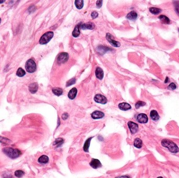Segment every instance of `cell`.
Returning a JSON list of instances; mask_svg holds the SVG:
<instances>
[{"mask_svg": "<svg viewBox=\"0 0 179 178\" xmlns=\"http://www.w3.org/2000/svg\"><path fill=\"white\" fill-rule=\"evenodd\" d=\"M161 145L167 148L170 152L174 154L179 152V148L178 145L173 141L168 139H163L161 141Z\"/></svg>", "mask_w": 179, "mask_h": 178, "instance_id": "1", "label": "cell"}, {"mask_svg": "<svg viewBox=\"0 0 179 178\" xmlns=\"http://www.w3.org/2000/svg\"><path fill=\"white\" fill-rule=\"evenodd\" d=\"M3 152L8 157L12 159L17 158L21 154V153L20 150L10 148V147L4 148L3 149Z\"/></svg>", "mask_w": 179, "mask_h": 178, "instance_id": "2", "label": "cell"}, {"mask_svg": "<svg viewBox=\"0 0 179 178\" xmlns=\"http://www.w3.org/2000/svg\"><path fill=\"white\" fill-rule=\"evenodd\" d=\"M54 36V32H48L43 35L39 40V43L41 44H47L51 40Z\"/></svg>", "mask_w": 179, "mask_h": 178, "instance_id": "3", "label": "cell"}, {"mask_svg": "<svg viewBox=\"0 0 179 178\" xmlns=\"http://www.w3.org/2000/svg\"><path fill=\"white\" fill-rule=\"evenodd\" d=\"M25 69L26 71L29 73L34 72L36 70V64L34 60L33 59L27 60L25 64Z\"/></svg>", "mask_w": 179, "mask_h": 178, "instance_id": "4", "label": "cell"}, {"mask_svg": "<svg viewBox=\"0 0 179 178\" xmlns=\"http://www.w3.org/2000/svg\"><path fill=\"white\" fill-rule=\"evenodd\" d=\"M69 59V55L67 53L62 52L58 55L57 57V61L59 64L64 63Z\"/></svg>", "mask_w": 179, "mask_h": 178, "instance_id": "5", "label": "cell"}, {"mask_svg": "<svg viewBox=\"0 0 179 178\" xmlns=\"http://www.w3.org/2000/svg\"><path fill=\"white\" fill-rule=\"evenodd\" d=\"M94 100L96 102L98 103H101V104H103V105L106 104L107 102V100L106 99V98L105 96H103V95H100V94H97L95 95L94 98Z\"/></svg>", "mask_w": 179, "mask_h": 178, "instance_id": "6", "label": "cell"}, {"mask_svg": "<svg viewBox=\"0 0 179 178\" xmlns=\"http://www.w3.org/2000/svg\"><path fill=\"white\" fill-rule=\"evenodd\" d=\"M128 126L132 134H135L138 132L139 127L137 124L132 121H129L128 122Z\"/></svg>", "mask_w": 179, "mask_h": 178, "instance_id": "7", "label": "cell"}, {"mask_svg": "<svg viewBox=\"0 0 179 178\" xmlns=\"http://www.w3.org/2000/svg\"><path fill=\"white\" fill-rule=\"evenodd\" d=\"M106 39L108 40V41H109L110 42V44L112 45L113 46H114V47H119L120 46H121V44H120V43L118 41H116L115 40H113L112 38V36L110 35L109 33H107L106 34Z\"/></svg>", "mask_w": 179, "mask_h": 178, "instance_id": "8", "label": "cell"}, {"mask_svg": "<svg viewBox=\"0 0 179 178\" xmlns=\"http://www.w3.org/2000/svg\"><path fill=\"white\" fill-rule=\"evenodd\" d=\"M137 120L140 123H147L148 121V118L146 114L140 113L137 115Z\"/></svg>", "mask_w": 179, "mask_h": 178, "instance_id": "9", "label": "cell"}, {"mask_svg": "<svg viewBox=\"0 0 179 178\" xmlns=\"http://www.w3.org/2000/svg\"><path fill=\"white\" fill-rule=\"evenodd\" d=\"M90 165L91 167L95 169L101 167L102 165L100 160L96 159H92L90 163Z\"/></svg>", "mask_w": 179, "mask_h": 178, "instance_id": "10", "label": "cell"}, {"mask_svg": "<svg viewBox=\"0 0 179 178\" xmlns=\"http://www.w3.org/2000/svg\"><path fill=\"white\" fill-rule=\"evenodd\" d=\"M95 25L93 23L91 22H89L87 23H85L82 24L81 25V28L83 30H86V29H89V30H92L94 28Z\"/></svg>", "mask_w": 179, "mask_h": 178, "instance_id": "11", "label": "cell"}, {"mask_svg": "<svg viewBox=\"0 0 179 178\" xmlns=\"http://www.w3.org/2000/svg\"><path fill=\"white\" fill-rule=\"evenodd\" d=\"M91 116L93 119H100L104 117V113L100 111H95L92 113Z\"/></svg>", "mask_w": 179, "mask_h": 178, "instance_id": "12", "label": "cell"}, {"mask_svg": "<svg viewBox=\"0 0 179 178\" xmlns=\"http://www.w3.org/2000/svg\"><path fill=\"white\" fill-rule=\"evenodd\" d=\"M95 75L98 79H102L104 77V72L103 70L100 67H97L95 70Z\"/></svg>", "mask_w": 179, "mask_h": 178, "instance_id": "13", "label": "cell"}, {"mask_svg": "<svg viewBox=\"0 0 179 178\" xmlns=\"http://www.w3.org/2000/svg\"><path fill=\"white\" fill-rule=\"evenodd\" d=\"M118 108L121 110H123V111H127V110H130L131 108V107L127 103L123 102L119 104Z\"/></svg>", "mask_w": 179, "mask_h": 178, "instance_id": "14", "label": "cell"}, {"mask_svg": "<svg viewBox=\"0 0 179 178\" xmlns=\"http://www.w3.org/2000/svg\"><path fill=\"white\" fill-rule=\"evenodd\" d=\"M77 94V89L76 88H73L72 89H71L70 91L69 92L68 95V97L70 99L73 100L76 98Z\"/></svg>", "mask_w": 179, "mask_h": 178, "instance_id": "15", "label": "cell"}, {"mask_svg": "<svg viewBox=\"0 0 179 178\" xmlns=\"http://www.w3.org/2000/svg\"><path fill=\"white\" fill-rule=\"evenodd\" d=\"M137 17H138V15L136 12L135 11L131 12L130 13H129L127 14V16H126L127 19H128L129 20H135L137 19Z\"/></svg>", "mask_w": 179, "mask_h": 178, "instance_id": "16", "label": "cell"}, {"mask_svg": "<svg viewBox=\"0 0 179 178\" xmlns=\"http://www.w3.org/2000/svg\"><path fill=\"white\" fill-rule=\"evenodd\" d=\"M150 115L151 119L153 121H158L160 118V116H159L158 113L155 110H153L150 112Z\"/></svg>", "mask_w": 179, "mask_h": 178, "instance_id": "17", "label": "cell"}, {"mask_svg": "<svg viewBox=\"0 0 179 178\" xmlns=\"http://www.w3.org/2000/svg\"><path fill=\"white\" fill-rule=\"evenodd\" d=\"M38 85L36 83H32L29 86V90L30 91V93L32 94L36 93L38 90Z\"/></svg>", "mask_w": 179, "mask_h": 178, "instance_id": "18", "label": "cell"}, {"mask_svg": "<svg viewBox=\"0 0 179 178\" xmlns=\"http://www.w3.org/2000/svg\"><path fill=\"white\" fill-rule=\"evenodd\" d=\"M93 137H90L87 140L85 141L84 146H83V150H84V152H87V153L89 152V148L90 145V142L91 141V140L92 139V138H93Z\"/></svg>", "mask_w": 179, "mask_h": 178, "instance_id": "19", "label": "cell"}, {"mask_svg": "<svg viewBox=\"0 0 179 178\" xmlns=\"http://www.w3.org/2000/svg\"><path fill=\"white\" fill-rule=\"evenodd\" d=\"M81 27V25H80V24L77 25L76 26L75 28V29L72 32V36L74 37H78L80 35V28Z\"/></svg>", "mask_w": 179, "mask_h": 178, "instance_id": "20", "label": "cell"}, {"mask_svg": "<svg viewBox=\"0 0 179 178\" xmlns=\"http://www.w3.org/2000/svg\"><path fill=\"white\" fill-rule=\"evenodd\" d=\"M38 161L39 163H41V164H47L49 161V158L47 156L42 155L38 158Z\"/></svg>", "mask_w": 179, "mask_h": 178, "instance_id": "21", "label": "cell"}, {"mask_svg": "<svg viewBox=\"0 0 179 178\" xmlns=\"http://www.w3.org/2000/svg\"><path fill=\"white\" fill-rule=\"evenodd\" d=\"M134 146L136 147L137 148L140 149L142 147V146H143V142H142V140L140 139L136 138L134 140Z\"/></svg>", "mask_w": 179, "mask_h": 178, "instance_id": "22", "label": "cell"}, {"mask_svg": "<svg viewBox=\"0 0 179 178\" xmlns=\"http://www.w3.org/2000/svg\"><path fill=\"white\" fill-rule=\"evenodd\" d=\"M52 92L53 93L58 96H60L63 93V90L61 88H54L52 89Z\"/></svg>", "mask_w": 179, "mask_h": 178, "instance_id": "23", "label": "cell"}, {"mask_svg": "<svg viewBox=\"0 0 179 178\" xmlns=\"http://www.w3.org/2000/svg\"><path fill=\"white\" fill-rule=\"evenodd\" d=\"M159 19L164 24H168L170 23V20L169 19V18L168 17H166V16H165V15H160V16L159 17Z\"/></svg>", "mask_w": 179, "mask_h": 178, "instance_id": "24", "label": "cell"}, {"mask_svg": "<svg viewBox=\"0 0 179 178\" xmlns=\"http://www.w3.org/2000/svg\"><path fill=\"white\" fill-rule=\"evenodd\" d=\"M110 50H111V49L106 47H103V46H102V45L100 46V47H98L97 48V51H99L102 54L105 53L106 52L108 51H110Z\"/></svg>", "mask_w": 179, "mask_h": 178, "instance_id": "25", "label": "cell"}, {"mask_svg": "<svg viewBox=\"0 0 179 178\" xmlns=\"http://www.w3.org/2000/svg\"><path fill=\"white\" fill-rule=\"evenodd\" d=\"M63 143L64 140L63 139H62V138H58V139H57L55 140V142H54V145H56L57 147H59L62 145Z\"/></svg>", "mask_w": 179, "mask_h": 178, "instance_id": "26", "label": "cell"}, {"mask_svg": "<svg viewBox=\"0 0 179 178\" xmlns=\"http://www.w3.org/2000/svg\"><path fill=\"white\" fill-rule=\"evenodd\" d=\"M149 11L153 14L157 15L159 14L161 12V10L159 8L156 7H151L149 8Z\"/></svg>", "mask_w": 179, "mask_h": 178, "instance_id": "27", "label": "cell"}, {"mask_svg": "<svg viewBox=\"0 0 179 178\" xmlns=\"http://www.w3.org/2000/svg\"><path fill=\"white\" fill-rule=\"evenodd\" d=\"M75 5L76 7L79 10L82 8L83 7V1L82 0H76L75 1Z\"/></svg>", "mask_w": 179, "mask_h": 178, "instance_id": "28", "label": "cell"}, {"mask_svg": "<svg viewBox=\"0 0 179 178\" xmlns=\"http://www.w3.org/2000/svg\"><path fill=\"white\" fill-rule=\"evenodd\" d=\"M26 74V72L25 71H24V70L20 67V68H18L17 72H16V75L19 76V77H23V76Z\"/></svg>", "mask_w": 179, "mask_h": 178, "instance_id": "29", "label": "cell"}, {"mask_svg": "<svg viewBox=\"0 0 179 178\" xmlns=\"http://www.w3.org/2000/svg\"><path fill=\"white\" fill-rule=\"evenodd\" d=\"M24 174V172L22 170H17L15 172V176L18 178L22 177Z\"/></svg>", "mask_w": 179, "mask_h": 178, "instance_id": "30", "label": "cell"}, {"mask_svg": "<svg viewBox=\"0 0 179 178\" xmlns=\"http://www.w3.org/2000/svg\"><path fill=\"white\" fill-rule=\"evenodd\" d=\"M145 105H146V103L144 102V101H139L135 104V107L136 109H139L140 107L145 106Z\"/></svg>", "mask_w": 179, "mask_h": 178, "instance_id": "31", "label": "cell"}, {"mask_svg": "<svg viewBox=\"0 0 179 178\" xmlns=\"http://www.w3.org/2000/svg\"><path fill=\"white\" fill-rule=\"evenodd\" d=\"M174 5L175 7V11L179 16V1H174Z\"/></svg>", "mask_w": 179, "mask_h": 178, "instance_id": "32", "label": "cell"}, {"mask_svg": "<svg viewBox=\"0 0 179 178\" xmlns=\"http://www.w3.org/2000/svg\"><path fill=\"white\" fill-rule=\"evenodd\" d=\"M76 78H72L71 79H70V80H69V81L67 82V86L68 87V86H71V85H72L76 83Z\"/></svg>", "mask_w": 179, "mask_h": 178, "instance_id": "33", "label": "cell"}, {"mask_svg": "<svg viewBox=\"0 0 179 178\" xmlns=\"http://www.w3.org/2000/svg\"><path fill=\"white\" fill-rule=\"evenodd\" d=\"M168 88L171 90H174L177 88V86H176V85L175 84V83H171L169 85Z\"/></svg>", "mask_w": 179, "mask_h": 178, "instance_id": "34", "label": "cell"}, {"mask_svg": "<svg viewBox=\"0 0 179 178\" xmlns=\"http://www.w3.org/2000/svg\"><path fill=\"white\" fill-rule=\"evenodd\" d=\"M98 13H97V12L94 11V12H93L92 13V14H91V17H92V18H93V19H95V18H96L98 16Z\"/></svg>", "mask_w": 179, "mask_h": 178, "instance_id": "35", "label": "cell"}, {"mask_svg": "<svg viewBox=\"0 0 179 178\" xmlns=\"http://www.w3.org/2000/svg\"><path fill=\"white\" fill-rule=\"evenodd\" d=\"M102 1H97L96 2V6L97 8H101L102 6Z\"/></svg>", "mask_w": 179, "mask_h": 178, "instance_id": "36", "label": "cell"}, {"mask_svg": "<svg viewBox=\"0 0 179 178\" xmlns=\"http://www.w3.org/2000/svg\"><path fill=\"white\" fill-rule=\"evenodd\" d=\"M3 178H13V177H12V176L11 174L4 173L3 175Z\"/></svg>", "mask_w": 179, "mask_h": 178, "instance_id": "37", "label": "cell"}, {"mask_svg": "<svg viewBox=\"0 0 179 178\" xmlns=\"http://www.w3.org/2000/svg\"><path fill=\"white\" fill-rule=\"evenodd\" d=\"M68 114L67 113H63V114L62 115V118L63 120H66L68 118Z\"/></svg>", "mask_w": 179, "mask_h": 178, "instance_id": "38", "label": "cell"}, {"mask_svg": "<svg viewBox=\"0 0 179 178\" xmlns=\"http://www.w3.org/2000/svg\"><path fill=\"white\" fill-rule=\"evenodd\" d=\"M115 178H130V177H129L128 176H121V177H116Z\"/></svg>", "mask_w": 179, "mask_h": 178, "instance_id": "39", "label": "cell"}, {"mask_svg": "<svg viewBox=\"0 0 179 178\" xmlns=\"http://www.w3.org/2000/svg\"><path fill=\"white\" fill-rule=\"evenodd\" d=\"M169 82V78L168 77H166V79H165V83H168Z\"/></svg>", "mask_w": 179, "mask_h": 178, "instance_id": "40", "label": "cell"}, {"mask_svg": "<svg viewBox=\"0 0 179 178\" xmlns=\"http://www.w3.org/2000/svg\"><path fill=\"white\" fill-rule=\"evenodd\" d=\"M157 178H162V177H158Z\"/></svg>", "mask_w": 179, "mask_h": 178, "instance_id": "41", "label": "cell"}, {"mask_svg": "<svg viewBox=\"0 0 179 178\" xmlns=\"http://www.w3.org/2000/svg\"></svg>", "mask_w": 179, "mask_h": 178, "instance_id": "42", "label": "cell"}]
</instances>
